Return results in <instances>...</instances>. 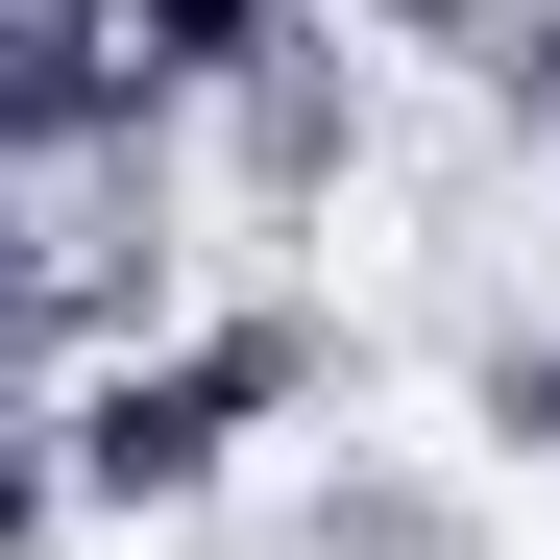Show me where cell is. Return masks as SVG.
<instances>
[{
	"mask_svg": "<svg viewBox=\"0 0 560 560\" xmlns=\"http://www.w3.org/2000/svg\"><path fill=\"white\" fill-rule=\"evenodd\" d=\"M317 25H390V49H463V0H317Z\"/></svg>",
	"mask_w": 560,
	"mask_h": 560,
	"instance_id": "cell-6",
	"label": "cell"
},
{
	"mask_svg": "<svg viewBox=\"0 0 560 560\" xmlns=\"http://www.w3.org/2000/svg\"><path fill=\"white\" fill-rule=\"evenodd\" d=\"M244 560H488V488H463V463H415V439H341Z\"/></svg>",
	"mask_w": 560,
	"mask_h": 560,
	"instance_id": "cell-2",
	"label": "cell"
},
{
	"mask_svg": "<svg viewBox=\"0 0 560 560\" xmlns=\"http://www.w3.org/2000/svg\"><path fill=\"white\" fill-rule=\"evenodd\" d=\"M49 512H73V488H49V415L0 390V560H49Z\"/></svg>",
	"mask_w": 560,
	"mask_h": 560,
	"instance_id": "cell-5",
	"label": "cell"
},
{
	"mask_svg": "<svg viewBox=\"0 0 560 560\" xmlns=\"http://www.w3.org/2000/svg\"><path fill=\"white\" fill-rule=\"evenodd\" d=\"M196 147H220V196H244V220H341V171L390 147V98H365V49L317 25V0H268V25L220 49Z\"/></svg>",
	"mask_w": 560,
	"mask_h": 560,
	"instance_id": "cell-1",
	"label": "cell"
},
{
	"mask_svg": "<svg viewBox=\"0 0 560 560\" xmlns=\"http://www.w3.org/2000/svg\"><path fill=\"white\" fill-rule=\"evenodd\" d=\"M463 439H488V463H560V317H463Z\"/></svg>",
	"mask_w": 560,
	"mask_h": 560,
	"instance_id": "cell-4",
	"label": "cell"
},
{
	"mask_svg": "<svg viewBox=\"0 0 560 560\" xmlns=\"http://www.w3.org/2000/svg\"><path fill=\"white\" fill-rule=\"evenodd\" d=\"M244 25H268V0H49V49L98 73V122H196Z\"/></svg>",
	"mask_w": 560,
	"mask_h": 560,
	"instance_id": "cell-3",
	"label": "cell"
}]
</instances>
